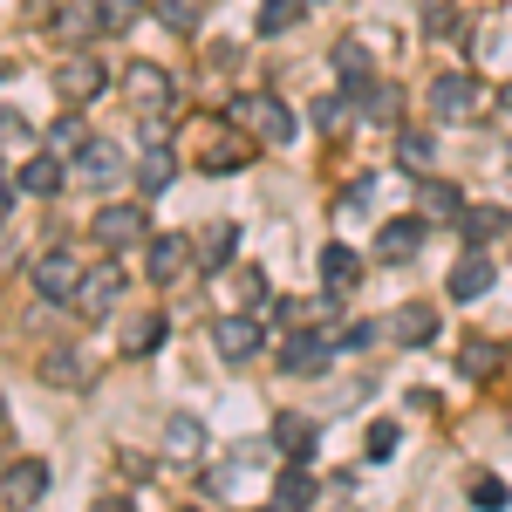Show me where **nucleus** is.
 <instances>
[{"mask_svg":"<svg viewBox=\"0 0 512 512\" xmlns=\"http://www.w3.org/2000/svg\"><path fill=\"white\" fill-rule=\"evenodd\" d=\"M198 171H239V164L253 158V130H246V123L239 117H219V123H205V130H198Z\"/></svg>","mask_w":512,"mask_h":512,"instance_id":"f257e3e1","label":"nucleus"},{"mask_svg":"<svg viewBox=\"0 0 512 512\" xmlns=\"http://www.w3.org/2000/svg\"><path fill=\"white\" fill-rule=\"evenodd\" d=\"M123 171H130V164H123V151L110 144V137H82L76 151H69V178L89 185V192H110Z\"/></svg>","mask_w":512,"mask_h":512,"instance_id":"f03ea898","label":"nucleus"},{"mask_svg":"<svg viewBox=\"0 0 512 512\" xmlns=\"http://www.w3.org/2000/svg\"><path fill=\"white\" fill-rule=\"evenodd\" d=\"M117 301H123V267H117V260H96V267H82L76 301H69L82 321H103L110 308H117Z\"/></svg>","mask_w":512,"mask_h":512,"instance_id":"7ed1b4c3","label":"nucleus"},{"mask_svg":"<svg viewBox=\"0 0 512 512\" xmlns=\"http://www.w3.org/2000/svg\"><path fill=\"white\" fill-rule=\"evenodd\" d=\"M28 280H35V294H41V301H76V280H82L76 246H48V253H35Z\"/></svg>","mask_w":512,"mask_h":512,"instance_id":"20e7f679","label":"nucleus"},{"mask_svg":"<svg viewBox=\"0 0 512 512\" xmlns=\"http://www.w3.org/2000/svg\"><path fill=\"white\" fill-rule=\"evenodd\" d=\"M233 117L246 123V130H253L260 144H274V151H280V144H294V110H287L280 96H239Z\"/></svg>","mask_w":512,"mask_h":512,"instance_id":"39448f33","label":"nucleus"},{"mask_svg":"<svg viewBox=\"0 0 512 512\" xmlns=\"http://www.w3.org/2000/svg\"><path fill=\"white\" fill-rule=\"evenodd\" d=\"M89 233H96V246L123 253V246H137V239H151V219H144V205H103Z\"/></svg>","mask_w":512,"mask_h":512,"instance_id":"423d86ee","label":"nucleus"},{"mask_svg":"<svg viewBox=\"0 0 512 512\" xmlns=\"http://www.w3.org/2000/svg\"><path fill=\"white\" fill-rule=\"evenodd\" d=\"M55 89H62V103H96V96H103V89H110V69H103V62H96V55H69V62H62V69H55Z\"/></svg>","mask_w":512,"mask_h":512,"instance_id":"0eeeda50","label":"nucleus"},{"mask_svg":"<svg viewBox=\"0 0 512 512\" xmlns=\"http://www.w3.org/2000/svg\"><path fill=\"white\" fill-rule=\"evenodd\" d=\"M335 362V335H308V328H294L287 342H280V369L287 376H321Z\"/></svg>","mask_w":512,"mask_h":512,"instance_id":"6e6552de","label":"nucleus"},{"mask_svg":"<svg viewBox=\"0 0 512 512\" xmlns=\"http://www.w3.org/2000/svg\"><path fill=\"white\" fill-rule=\"evenodd\" d=\"M472 103H478V76H472V69H444V76L431 82V110H437V123L472 117Z\"/></svg>","mask_w":512,"mask_h":512,"instance_id":"1a4fd4ad","label":"nucleus"},{"mask_svg":"<svg viewBox=\"0 0 512 512\" xmlns=\"http://www.w3.org/2000/svg\"><path fill=\"white\" fill-rule=\"evenodd\" d=\"M123 96H130L137 110H164V103H171V69H164V62H130V69H123Z\"/></svg>","mask_w":512,"mask_h":512,"instance_id":"9d476101","label":"nucleus"},{"mask_svg":"<svg viewBox=\"0 0 512 512\" xmlns=\"http://www.w3.org/2000/svg\"><path fill=\"white\" fill-rule=\"evenodd\" d=\"M424 233H431V219H424V212H410V219H390V226L376 233V260H390V267H403V260H417V246H424Z\"/></svg>","mask_w":512,"mask_h":512,"instance_id":"9b49d317","label":"nucleus"},{"mask_svg":"<svg viewBox=\"0 0 512 512\" xmlns=\"http://www.w3.org/2000/svg\"><path fill=\"white\" fill-rule=\"evenodd\" d=\"M233 253H239V226H226V219H219V226H205V233L192 239V267H198V274H226V267H233Z\"/></svg>","mask_w":512,"mask_h":512,"instance_id":"f8f14e48","label":"nucleus"},{"mask_svg":"<svg viewBox=\"0 0 512 512\" xmlns=\"http://www.w3.org/2000/svg\"><path fill=\"white\" fill-rule=\"evenodd\" d=\"M444 287H451V301H478V294L492 287V260H485V246H465V253L451 260Z\"/></svg>","mask_w":512,"mask_h":512,"instance_id":"ddd939ff","label":"nucleus"},{"mask_svg":"<svg viewBox=\"0 0 512 512\" xmlns=\"http://www.w3.org/2000/svg\"><path fill=\"white\" fill-rule=\"evenodd\" d=\"M212 342H219V355H226V362H253L267 335H260V321H253V308H246V315H226V321H219V328H212Z\"/></svg>","mask_w":512,"mask_h":512,"instance_id":"4468645a","label":"nucleus"},{"mask_svg":"<svg viewBox=\"0 0 512 512\" xmlns=\"http://www.w3.org/2000/svg\"><path fill=\"white\" fill-rule=\"evenodd\" d=\"M417 212H424L431 226H458V212H465V192H458L451 178H417Z\"/></svg>","mask_w":512,"mask_h":512,"instance_id":"2eb2a0df","label":"nucleus"},{"mask_svg":"<svg viewBox=\"0 0 512 512\" xmlns=\"http://www.w3.org/2000/svg\"><path fill=\"white\" fill-rule=\"evenodd\" d=\"M390 335L403 342V349H431L437 342V308L431 301H403V308L390 315Z\"/></svg>","mask_w":512,"mask_h":512,"instance_id":"dca6fc26","label":"nucleus"},{"mask_svg":"<svg viewBox=\"0 0 512 512\" xmlns=\"http://www.w3.org/2000/svg\"><path fill=\"white\" fill-rule=\"evenodd\" d=\"M62 178H69V158H55V151H35V158L14 171V185H21L28 198H55V192H62Z\"/></svg>","mask_w":512,"mask_h":512,"instance_id":"f3484780","label":"nucleus"},{"mask_svg":"<svg viewBox=\"0 0 512 512\" xmlns=\"http://www.w3.org/2000/svg\"><path fill=\"white\" fill-rule=\"evenodd\" d=\"M185 260H192V239L185 233H151V246H144V267H151V280H178L185 274Z\"/></svg>","mask_w":512,"mask_h":512,"instance_id":"a211bd4d","label":"nucleus"},{"mask_svg":"<svg viewBox=\"0 0 512 512\" xmlns=\"http://www.w3.org/2000/svg\"><path fill=\"white\" fill-rule=\"evenodd\" d=\"M458 233H465V246H492L499 233H512V212L506 205H465L458 212Z\"/></svg>","mask_w":512,"mask_h":512,"instance_id":"6ab92c4d","label":"nucleus"},{"mask_svg":"<svg viewBox=\"0 0 512 512\" xmlns=\"http://www.w3.org/2000/svg\"><path fill=\"white\" fill-rule=\"evenodd\" d=\"M130 178H137V192H144V198H164V192H171V178H178L171 144H151V151L137 158V171H130Z\"/></svg>","mask_w":512,"mask_h":512,"instance_id":"aec40b11","label":"nucleus"},{"mask_svg":"<svg viewBox=\"0 0 512 512\" xmlns=\"http://www.w3.org/2000/svg\"><path fill=\"white\" fill-rule=\"evenodd\" d=\"M0 485H7L14 506H41V492H48V465H41V458H14Z\"/></svg>","mask_w":512,"mask_h":512,"instance_id":"412c9836","label":"nucleus"},{"mask_svg":"<svg viewBox=\"0 0 512 512\" xmlns=\"http://www.w3.org/2000/svg\"><path fill=\"white\" fill-rule=\"evenodd\" d=\"M274 451L287 465H315V424L308 417H280L274 424Z\"/></svg>","mask_w":512,"mask_h":512,"instance_id":"4be33fe9","label":"nucleus"},{"mask_svg":"<svg viewBox=\"0 0 512 512\" xmlns=\"http://www.w3.org/2000/svg\"><path fill=\"white\" fill-rule=\"evenodd\" d=\"M355 280H362V253H349L342 239L321 246V287H328V294H349Z\"/></svg>","mask_w":512,"mask_h":512,"instance_id":"5701e85b","label":"nucleus"},{"mask_svg":"<svg viewBox=\"0 0 512 512\" xmlns=\"http://www.w3.org/2000/svg\"><path fill=\"white\" fill-rule=\"evenodd\" d=\"M41 376H48L55 390H82V383H89V362H82V349H69V342H62V349L41 355Z\"/></svg>","mask_w":512,"mask_h":512,"instance_id":"b1692460","label":"nucleus"},{"mask_svg":"<svg viewBox=\"0 0 512 512\" xmlns=\"http://www.w3.org/2000/svg\"><path fill=\"white\" fill-rule=\"evenodd\" d=\"M335 76H342V96L362 103V96H369V82H376V69H369V55H362V48L342 41V48H335Z\"/></svg>","mask_w":512,"mask_h":512,"instance_id":"393cba45","label":"nucleus"},{"mask_svg":"<svg viewBox=\"0 0 512 512\" xmlns=\"http://www.w3.org/2000/svg\"><path fill=\"white\" fill-rule=\"evenodd\" d=\"M499 362H506V349H499L492 335H472V342H458V376H472V383H485Z\"/></svg>","mask_w":512,"mask_h":512,"instance_id":"a878e982","label":"nucleus"},{"mask_svg":"<svg viewBox=\"0 0 512 512\" xmlns=\"http://www.w3.org/2000/svg\"><path fill=\"white\" fill-rule=\"evenodd\" d=\"M274 506H315V478H308V465H287V472L274 478Z\"/></svg>","mask_w":512,"mask_h":512,"instance_id":"bb28decb","label":"nucleus"},{"mask_svg":"<svg viewBox=\"0 0 512 512\" xmlns=\"http://www.w3.org/2000/svg\"><path fill=\"white\" fill-rule=\"evenodd\" d=\"M164 328H171V321H164L158 308H151V315H137V321H130V335H123V355H151L164 342Z\"/></svg>","mask_w":512,"mask_h":512,"instance_id":"cd10ccee","label":"nucleus"},{"mask_svg":"<svg viewBox=\"0 0 512 512\" xmlns=\"http://www.w3.org/2000/svg\"><path fill=\"white\" fill-rule=\"evenodd\" d=\"M431 158H437V137H431V130H396V164L424 171Z\"/></svg>","mask_w":512,"mask_h":512,"instance_id":"c85d7f7f","label":"nucleus"},{"mask_svg":"<svg viewBox=\"0 0 512 512\" xmlns=\"http://www.w3.org/2000/svg\"><path fill=\"white\" fill-rule=\"evenodd\" d=\"M355 110H362L369 123H396V110H403V96H396L390 82H369V96H362Z\"/></svg>","mask_w":512,"mask_h":512,"instance_id":"c756f323","label":"nucleus"},{"mask_svg":"<svg viewBox=\"0 0 512 512\" xmlns=\"http://www.w3.org/2000/svg\"><path fill=\"white\" fill-rule=\"evenodd\" d=\"M76 144H82V110H76V103H69L62 117L48 123V151H55V158H69Z\"/></svg>","mask_w":512,"mask_h":512,"instance_id":"7c9ffc66","label":"nucleus"},{"mask_svg":"<svg viewBox=\"0 0 512 512\" xmlns=\"http://www.w3.org/2000/svg\"><path fill=\"white\" fill-rule=\"evenodd\" d=\"M301 14H308V0H267L260 7V35H287Z\"/></svg>","mask_w":512,"mask_h":512,"instance_id":"2f4dec72","label":"nucleus"},{"mask_svg":"<svg viewBox=\"0 0 512 512\" xmlns=\"http://www.w3.org/2000/svg\"><path fill=\"white\" fill-rule=\"evenodd\" d=\"M198 14H205V0H158V21L171 28V35H192Z\"/></svg>","mask_w":512,"mask_h":512,"instance_id":"473e14b6","label":"nucleus"},{"mask_svg":"<svg viewBox=\"0 0 512 512\" xmlns=\"http://www.w3.org/2000/svg\"><path fill=\"white\" fill-rule=\"evenodd\" d=\"M164 444H171L178 458H198V444H205V431H198V417H171V424H164Z\"/></svg>","mask_w":512,"mask_h":512,"instance_id":"72a5a7b5","label":"nucleus"},{"mask_svg":"<svg viewBox=\"0 0 512 512\" xmlns=\"http://www.w3.org/2000/svg\"><path fill=\"white\" fill-rule=\"evenodd\" d=\"M137 14H144V0H103V7H96V28H103V35H123Z\"/></svg>","mask_w":512,"mask_h":512,"instance_id":"f704fd0d","label":"nucleus"},{"mask_svg":"<svg viewBox=\"0 0 512 512\" xmlns=\"http://www.w3.org/2000/svg\"><path fill=\"white\" fill-rule=\"evenodd\" d=\"M376 335H383V328H376V321H349V328H335V355H342V349H349V355L376 349Z\"/></svg>","mask_w":512,"mask_h":512,"instance_id":"c9c22d12","label":"nucleus"},{"mask_svg":"<svg viewBox=\"0 0 512 512\" xmlns=\"http://www.w3.org/2000/svg\"><path fill=\"white\" fill-rule=\"evenodd\" d=\"M55 28H62L69 41H89V35H96V7H82V0H76V7H62V21H55Z\"/></svg>","mask_w":512,"mask_h":512,"instance_id":"e433bc0d","label":"nucleus"},{"mask_svg":"<svg viewBox=\"0 0 512 512\" xmlns=\"http://www.w3.org/2000/svg\"><path fill=\"white\" fill-rule=\"evenodd\" d=\"M362 444H369V458H396V444H403V431H396L390 417H376V424H369V437H362Z\"/></svg>","mask_w":512,"mask_h":512,"instance_id":"4c0bfd02","label":"nucleus"},{"mask_svg":"<svg viewBox=\"0 0 512 512\" xmlns=\"http://www.w3.org/2000/svg\"><path fill=\"white\" fill-rule=\"evenodd\" d=\"M239 308H267V274H260V267H239Z\"/></svg>","mask_w":512,"mask_h":512,"instance_id":"58836bf2","label":"nucleus"},{"mask_svg":"<svg viewBox=\"0 0 512 512\" xmlns=\"http://www.w3.org/2000/svg\"><path fill=\"white\" fill-rule=\"evenodd\" d=\"M472 506L478 512H499V506H506V478H492V472L472 478Z\"/></svg>","mask_w":512,"mask_h":512,"instance_id":"ea45409f","label":"nucleus"},{"mask_svg":"<svg viewBox=\"0 0 512 512\" xmlns=\"http://www.w3.org/2000/svg\"><path fill=\"white\" fill-rule=\"evenodd\" d=\"M342 117H355L349 96H321V103H315V123H321V130H342Z\"/></svg>","mask_w":512,"mask_h":512,"instance_id":"a19ab883","label":"nucleus"},{"mask_svg":"<svg viewBox=\"0 0 512 512\" xmlns=\"http://www.w3.org/2000/svg\"><path fill=\"white\" fill-rule=\"evenodd\" d=\"M424 28H431V35L444 41L451 28H458V7H451V0H431V7H424Z\"/></svg>","mask_w":512,"mask_h":512,"instance_id":"79ce46f5","label":"nucleus"},{"mask_svg":"<svg viewBox=\"0 0 512 512\" xmlns=\"http://www.w3.org/2000/svg\"><path fill=\"white\" fill-rule=\"evenodd\" d=\"M14 137L28 144V117H21V110H0V144H14Z\"/></svg>","mask_w":512,"mask_h":512,"instance_id":"37998d69","label":"nucleus"},{"mask_svg":"<svg viewBox=\"0 0 512 512\" xmlns=\"http://www.w3.org/2000/svg\"><path fill=\"white\" fill-rule=\"evenodd\" d=\"M14 192H21V185H14V178H0V219H7V205H14Z\"/></svg>","mask_w":512,"mask_h":512,"instance_id":"c03bdc74","label":"nucleus"},{"mask_svg":"<svg viewBox=\"0 0 512 512\" xmlns=\"http://www.w3.org/2000/svg\"><path fill=\"white\" fill-rule=\"evenodd\" d=\"M0 82H7V55H0Z\"/></svg>","mask_w":512,"mask_h":512,"instance_id":"a18cd8bd","label":"nucleus"},{"mask_svg":"<svg viewBox=\"0 0 512 512\" xmlns=\"http://www.w3.org/2000/svg\"><path fill=\"white\" fill-rule=\"evenodd\" d=\"M506 110H512V82H506Z\"/></svg>","mask_w":512,"mask_h":512,"instance_id":"49530a36","label":"nucleus"},{"mask_svg":"<svg viewBox=\"0 0 512 512\" xmlns=\"http://www.w3.org/2000/svg\"><path fill=\"white\" fill-rule=\"evenodd\" d=\"M0 424H7V403H0Z\"/></svg>","mask_w":512,"mask_h":512,"instance_id":"de8ad7c7","label":"nucleus"},{"mask_svg":"<svg viewBox=\"0 0 512 512\" xmlns=\"http://www.w3.org/2000/svg\"><path fill=\"white\" fill-rule=\"evenodd\" d=\"M308 7H315V0H308Z\"/></svg>","mask_w":512,"mask_h":512,"instance_id":"09e8293b","label":"nucleus"}]
</instances>
